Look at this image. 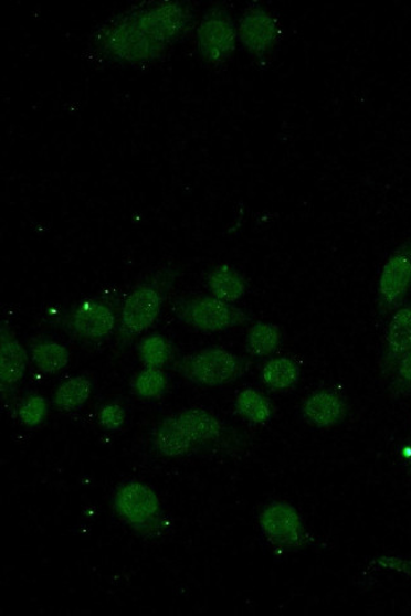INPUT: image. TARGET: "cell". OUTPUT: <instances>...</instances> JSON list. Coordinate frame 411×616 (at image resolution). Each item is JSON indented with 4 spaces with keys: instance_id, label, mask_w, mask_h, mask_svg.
I'll list each match as a JSON object with an SVG mask.
<instances>
[{
    "instance_id": "6da1fadb",
    "label": "cell",
    "mask_w": 411,
    "mask_h": 616,
    "mask_svg": "<svg viewBox=\"0 0 411 616\" xmlns=\"http://www.w3.org/2000/svg\"><path fill=\"white\" fill-rule=\"evenodd\" d=\"M222 421L203 408H188L165 417L151 435V450L162 459H179L223 437Z\"/></svg>"
},
{
    "instance_id": "7a4b0ae2",
    "label": "cell",
    "mask_w": 411,
    "mask_h": 616,
    "mask_svg": "<svg viewBox=\"0 0 411 616\" xmlns=\"http://www.w3.org/2000/svg\"><path fill=\"white\" fill-rule=\"evenodd\" d=\"M113 510L119 521L144 540H159L168 531V517L157 492L141 481H127L115 491Z\"/></svg>"
},
{
    "instance_id": "3957f363",
    "label": "cell",
    "mask_w": 411,
    "mask_h": 616,
    "mask_svg": "<svg viewBox=\"0 0 411 616\" xmlns=\"http://www.w3.org/2000/svg\"><path fill=\"white\" fill-rule=\"evenodd\" d=\"M98 43L109 59L134 65L151 63L166 49L139 29L130 13L106 25L99 33Z\"/></svg>"
},
{
    "instance_id": "277c9868",
    "label": "cell",
    "mask_w": 411,
    "mask_h": 616,
    "mask_svg": "<svg viewBox=\"0 0 411 616\" xmlns=\"http://www.w3.org/2000/svg\"><path fill=\"white\" fill-rule=\"evenodd\" d=\"M175 369L192 384L222 386L238 381L247 371V363L230 350L213 347L183 357Z\"/></svg>"
},
{
    "instance_id": "5b68a950",
    "label": "cell",
    "mask_w": 411,
    "mask_h": 616,
    "mask_svg": "<svg viewBox=\"0 0 411 616\" xmlns=\"http://www.w3.org/2000/svg\"><path fill=\"white\" fill-rule=\"evenodd\" d=\"M177 318L187 327L204 333L231 330L249 321V315L214 296H192L173 306Z\"/></svg>"
},
{
    "instance_id": "8992f818",
    "label": "cell",
    "mask_w": 411,
    "mask_h": 616,
    "mask_svg": "<svg viewBox=\"0 0 411 616\" xmlns=\"http://www.w3.org/2000/svg\"><path fill=\"white\" fill-rule=\"evenodd\" d=\"M168 287L164 279L161 284L145 282L127 296L119 315L122 341H133L152 327L161 314Z\"/></svg>"
},
{
    "instance_id": "52a82bcc",
    "label": "cell",
    "mask_w": 411,
    "mask_h": 616,
    "mask_svg": "<svg viewBox=\"0 0 411 616\" xmlns=\"http://www.w3.org/2000/svg\"><path fill=\"white\" fill-rule=\"evenodd\" d=\"M259 525L265 540L280 552L301 550L312 542L299 510L284 500L262 509Z\"/></svg>"
},
{
    "instance_id": "ba28073f",
    "label": "cell",
    "mask_w": 411,
    "mask_h": 616,
    "mask_svg": "<svg viewBox=\"0 0 411 616\" xmlns=\"http://www.w3.org/2000/svg\"><path fill=\"white\" fill-rule=\"evenodd\" d=\"M65 330L76 340L101 342L117 327L115 308L106 299H89L73 307L63 320Z\"/></svg>"
},
{
    "instance_id": "9c48e42d",
    "label": "cell",
    "mask_w": 411,
    "mask_h": 616,
    "mask_svg": "<svg viewBox=\"0 0 411 616\" xmlns=\"http://www.w3.org/2000/svg\"><path fill=\"white\" fill-rule=\"evenodd\" d=\"M239 32L223 8L209 10L198 29V50L201 59L211 65H222L233 55Z\"/></svg>"
},
{
    "instance_id": "30bf717a",
    "label": "cell",
    "mask_w": 411,
    "mask_h": 616,
    "mask_svg": "<svg viewBox=\"0 0 411 616\" xmlns=\"http://www.w3.org/2000/svg\"><path fill=\"white\" fill-rule=\"evenodd\" d=\"M135 21L148 36L168 47L186 32L191 22L187 6L173 2L156 3L130 12Z\"/></svg>"
},
{
    "instance_id": "8fae6325",
    "label": "cell",
    "mask_w": 411,
    "mask_h": 616,
    "mask_svg": "<svg viewBox=\"0 0 411 616\" xmlns=\"http://www.w3.org/2000/svg\"><path fill=\"white\" fill-rule=\"evenodd\" d=\"M411 287V236L393 251L380 273L378 284V305L380 312L396 311Z\"/></svg>"
},
{
    "instance_id": "7c38bea8",
    "label": "cell",
    "mask_w": 411,
    "mask_h": 616,
    "mask_svg": "<svg viewBox=\"0 0 411 616\" xmlns=\"http://www.w3.org/2000/svg\"><path fill=\"white\" fill-rule=\"evenodd\" d=\"M238 32L243 47L257 59L268 56L280 39L277 20L261 6H251L243 13Z\"/></svg>"
},
{
    "instance_id": "4fadbf2b",
    "label": "cell",
    "mask_w": 411,
    "mask_h": 616,
    "mask_svg": "<svg viewBox=\"0 0 411 616\" xmlns=\"http://www.w3.org/2000/svg\"><path fill=\"white\" fill-rule=\"evenodd\" d=\"M0 336V386L2 393L14 391L28 372L29 357L20 340L17 339L10 325L2 322Z\"/></svg>"
},
{
    "instance_id": "5bb4252c",
    "label": "cell",
    "mask_w": 411,
    "mask_h": 616,
    "mask_svg": "<svg viewBox=\"0 0 411 616\" xmlns=\"http://www.w3.org/2000/svg\"><path fill=\"white\" fill-rule=\"evenodd\" d=\"M411 350V305H401L393 311L384 332L382 372L392 374L402 357Z\"/></svg>"
},
{
    "instance_id": "9a60e30c",
    "label": "cell",
    "mask_w": 411,
    "mask_h": 616,
    "mask_svg": "<svg viewBox=\"0 0 411 616\" xmlns=\"http://www.w3.org/2000/svg\"><path fill=\"white\" fill-rule=\"evenodd\" d=\"M347 410L342 395L327 390L312 393L302 406L304 419L317 428H331L342 424Z\"/></svg>"
},
{
    "instance_id": "2e32d148",
    "label": "cell",
    "mask_w": 411,
    "mask_h": 616,
    "mask_svg": "<svg viewBox=\"0 0 411 616\" xmlns=\"http://www.w3.org/2000/svg\"><path fill=\"white\" fill-rule=\"evenodd\" d=\"M207 285L212 296L230 304L240 301L247 293L246 279L230 264H220L209 272Z\"/></svg>"
},
{
    "instance_id": "e0dca14e",
    "label": "cell",
    "mask_w": 411,
    "mask_h": 616,
    "mask_svg": "<svg viewBox=\"0 0 411 616\" xmlns=\"http://www.w3.org/2000/svg\"><path fill=\"white\" fill-rule=\"evenodd\" d=\"M31 359L38 371L46 375L63 372L70 363V353L65 346L50 339H40L30 347Z\"/></svg>"
},
{
    "instance_id": "ac0fdd59",
    "label": "cell",
    "mask_w": 411,
    "mask_h": 616,
    "mask_svg": "<svg viewBox=\"0 0 411 616\" xmlns=\"http://www.w3.org/2000/svg\"><path fill=\"white\" fill-rule=\"evenodd\" d=\"M301 376V365L287 357L268 360L261 372L262 382H264L268 390L274 392L293 390L299 383Z\"/></svg>"
},
{
    "instance_id": "d6986e66",
    "label": "cell",
    "mask_w": 411,
    "mask_h": 616,
    "mask_svg": "<svg viewBox=\"0 0 411 616\" xmlns=\"http://www.w3.org/2000/svg\"><path fill=\"white\" fill-rule=\"evenodd\" d=\"M234 408L240 417L257 426L268 424L274 415L273 403L265 394L253 389L243 390L238 394Z\"/></svg>"
},
{
    "instance_id": "ffe728a7",
    "label": "cell",
    "mask_w": 411,
    "mask_h": 616,
    "mask_svg": "<svg viewBox=\"0 0 411 616\" xmlns=\"http://www.w3.org/2000/svg\"><path fill=\"white\" fill-rule=\"evenodd\" d=\"M93 383L89 378L77 375L61 383L54 394V406L61 412L81 410L91 400Z\"/></svg>"
},
{
    "instance_id": "44dd1931",
    "label": "cell",
    "mask_w": 411,
    "mask_h": 616,
    "mask_svg": "<svg viewBox=\"0 0 411 616\" xmlns=\"http://www.w3.org/2000/svg\"><path fill=\"white\" fill-rule=\"evenodd\" d=\"M283 331L275 323L257 322L249 330L246 349L255 358L273 355L282 346Z\"/></svg>"
},
{
    "instance_id": "7402d4cb",
    "label": "cell",
    "mask_w": 411,
    "mask_h": 616,
    "mask_svg": "<svg viewBox=\"0 0 411 616\" xmlns=\"http://www.w3.org/2000/svg\"><path fill=\"white\" fill-rule=\"evenodd\" d=\"M138 357L145 368L162 369L173 357L171 341L159 333L146 337L139 342Z\"/></svg>"
},
{
    "instance_id": "603a6c76",
    "label": "cell",
    "mask_w": 411,
    "mask_h": 616,
    "mask_svg": "<svg viewBox=\"0 0 411 616\" xmlns=\"http://www.w3.org/2000/svg\"><path fill=\"white\" fill-rule=\"evenodd\" d=\"M169 378L162 369L145 368L134 381V393L138 399L157 400L168 390Z\"/></svg>"
},
{
    "instance_id": "cb8c5ba5",
    "label": "cell",
    "mask_w": 411,
    "mask_h": 616,
    "mask_svg": "<svg viewBox=\"0 0 411 616\" xmlns=\"http://www.w3.org/2000/svg\"><path fill=\"white\" fill-rule=\"evenodd\" d=\"M21 424L25 427H38L45 422L49 415V406L45 399L39 394L25 397L17 410Z\"/></svg>"
},
{
    "instance_id": "d4e9b609",
    "label": "cell",
    "mask_w": 411,
    "mask_h": 616,
    "mask_svg": "<svg viewBox=\"0 0 411 616\" xmlns=\"http://www.w3.org/2000/svg\"><path fill=\"white\" fill-rule=\"evenodd\" d=\"M392 392L397 395L411 392V350L402 357L392 372Z\"/></svg>"
},
{
    "instance_id": "484cf974",
    "label": "cell",
    "mask_w": 411,
    "mask_h": 616,
    "mask_svg": "<svg viewBox=\"0 0 411 616\" xmlns=\"http://www.w3.org/2000/svg\"><path fill=\"white\" fill-rule=\"evenodd\" d=\"M99 424L104 429L118 431L126 422V411L117 403H109L99 412Z\"/></svg>"
},
{
    "instance_id": "4316f807",
    "label": "cell",
    "mask_w": 411,
    "mask_h": 616,
    "mask_svg": "<svg viewBox=\"0 0 411 616\" xmlns=\"http://www.w3.org/2000/svg\"><path fill=\"white\" fill-rule=\"evenodd\" d=\"M371 567L398 572L411 580V559L398 556H380L372 560Z\"/></svg>"
},
{
    "instance_id": "83f0119b",
    "label": "cell",
    "mask_w": 411,
    "mask_h": 616,
    "mask_svg": "<svg viewBox=\"0 0 411 616\" xmlns=\"http://www.w3.org/2000/svg\"><path fill=\"white\" fill-rule=\"evenodd\" d=\"M409 456H410V463H411V446H410Z\"/></svg>"
}]
</instances>
